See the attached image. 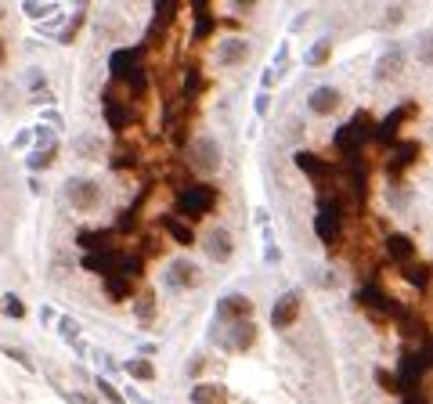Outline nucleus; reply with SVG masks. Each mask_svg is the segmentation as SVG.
Segmentation results:
<instances>
[{
	"label": "nucleus",
	"instance_id": "15",
	"mask_svg": "<svg viewBox=\"0 0 433 404\" xmlns=\"http://www.w3.org/2000/svg\"><path fill=\"white\" fill-rule=\"evenodd\" d=\"M253 343H257V329H253L250 322H238V325H235V336H231V347H235V350H250Z\"/></svg>",
	"mask_w": 433,
	"mask_h": 404
},
{
	"label": "nucleus",
	"instance_id": "7",
	"mask_svg": "<svg viewBox=\"0 0 433 404\" xmlns=\"http://www.w3.org/2000/svg\"><path fill=\"white\" fill-rule=\"evenodd\" d=\"M339 90H332V87H318L311 98H307V109H311L315 116H332L336 109H339Z\"/></svg>",
	"mask_w": 433,
	"mask_h": 404
},
{
	"label": "nucleus",
	"instance_id": "17",
	"mask_svg": "<svg viewBox=\"0 0 433 404\" xmlns=\"http://www.w3.org/2000/svg\"><path fill=\"white\" fill-rule=\"evenodd\" d=\"M405 267V278L415 286V289H426L429 286V264H415V260H408V264H401Z\"/></svg>",
	"mask_w": 433,
	"mask_h": 404
},
{
	"label": "nucleus",
	"instance_id": "29",
	"mask_svg": "<svg viewBox=\"0 0 433 404\" xmlns=\"http://www.w3.org/2000/svg\"><path fill=\"white\" fill-rule=\"evenodd\" d=\"M4 61H8V54H4V44H0V66H4Z\"/></svg>",
	"mask_w": 433,
	"mask_h": 404
},
{
	"label": "nucleus",
	"instance_id": "18",
	"mask_svg": "<svg viewBox=\"0 0 433 404\" xmlns=\"http://www.w3.org/2000/svg\"><path fill=\"white\" fill-rule=\"evenodd\" d=\"M105 289H109V296H112V300H127V296L134 293V282H130V278H123V274H109Z\"/></svg>",
	"mask_w": 433,
	"mask_h": 404
},
{
	"label": "nucleus",
	"instance_id": "5",
	"mask_svg": "<svg viewBox=\"0 0 433 404\" xmlns=\"http://www.w3.org/2000/svg\"><path fill=\"white\" fill-rule=\"evenodd\" d=\"M296 318H300V296L296 293H286L282 300L274 303V310H271V325L274 329H293Z\"/></svg>",
	"mask_w": 433,
	"mask_h": 404
},
{
	"label": "nucleus",
	"instance_id": "26",
	"mask_svg": "<svg viewBox=\"0 0 433 404\" xmlns=\"http://www.w3.org/2000/svg\"><path fill=\"white\" fill-rule=\"evenodd\" d=\"M47 163H54V148H47L44 155H37V159H33V166H37V170H44Z\"/></svg>",
	"mask_w": 433,
	"mask_h": 404
},
{
	"label": "nucleus",
	"instance_id": "16",
	"mask_svg": "<svg viewBox=\"0 0 433 404\" xmlns=\"http://www.w3.org/2000/svg\"><path fill=\"white\" fill-rule=\"evenodd\" d=\"M163 228H166V231L173 235V242H181V245H192V242H195V231L184 224V221H177V216H166Z\"/></svg>",
	"mask_w": 433,
	"mask_h": 404
},
{
	"label": "nucleus",
	"instance_id": "27",
	"mask_svg": "<svg viewBox=\"0 0 433 404\" xmlns=\"http://www.w3.org/2000/svg\"><path fill=\"white\" fill-rule=\"evenodd\" d=\"M69 400H73V404H94L90 397H83V393H69Z\"/></svg>",
	"mask_w": 433,
	"mask_h": 404
},
{
	"label": "nucleus",
	"instance_id": "4",
	"mask_svg": "<svg viewBox=\"0 0 433 404\" xmlns=\"http://www.w3.org/2000/svg\"><path fill=\"white\" fill-rule=\"evenodd\" d=\"M188 163L195 170H216L221 166V148H216V141L213 137H195L188 145Z\"/></svg>",
	"mask_w": 433,
	"mask_h": 404
},
{
	"label": "nucleus",
	"instance_id": "22",
	"mask_svg": "<svg viewBox=\"0 0 433 404\" xmlns=\"http://www.w3.org/2000/svg\"><path fill=\"white\" fill-rule=\"evenodd\" d=\"M329 51H332V44H329V40H318L307 61H311V66H325V61H329Z\"/></svg>",
	"mask_w": 433,
	"mask_h": 404
},
{
	"label": "nucleus",
	"instance_id": "8",
	"mask_svg": "<svg viewBox=\"0 0 433 404\" xmlns=\"http://www.w3.org/2000/svg\"><path fill=\"white\" fill-rule=\"evenodd\" d=\"M170 282H173L177 289H195V286L202 282V271H199L192 260H177V264L170 267Z\"/></svg>",
	"mask_w": 433,
	"mask_h": 404
},
{
	"label": "nucleus",
	"instance_id": "13",
	"mask_svg": "<svg viewBox=\"0 0 433 404\" xmlns=\"http://www.w3.org/2000/svg\"><path fill=\"white\" fill-rule=\"evenodd\" d=\"M386 250H390V260H397V264L415 260V242L408 235H390L386 238Z\"/></svg>",
	"mask_w": 433,
	"mask_h": 404
},
{
	"label": "nucleus",
	"instance_id": "3",
	"mask_svg": "<svg viewBox=\"0 0 433 404\" xmlns=\"http://www.w3.org/2000/svg\"><path fill=\"white\" fill-rule=\"evenodd\" d=\"M69 202H73V209H80V213H94L98 206H102V188L94 180H69Z\"/></svg>",
	"mask_w": 433,
	"mask_h": 404
},
{
	"label": "nucleus",
	"instance_id": "28",
	"mask_svg": "<svg viewBox=\"0 0 433 404\" xmlns=\"http://www.w3.org/2000/svg\"><path fill=\"white\" fill-rule=\"evenodd\" d=\"M253 4H257V0H235V8H238V11H250Z\"/></svg>",
	"mask_w": 433,
	"mask_h": 404
},
{
	"label": "nucleus",
	"instance_id": "1",
	"mask_svg": "<svg viewBox=\"0 0 433 404\" xmlns=\"http://www.w3.org/2000/svg\"><path fill=\"white\" fill-rule=\"evenodd\" d=\"M216 206V192L206 188V184H195V188H184L177 195V209L188 216V221H202V216Z\"/></svg>",
	"mask_w": 433,
	"mask_h": 404
},
{
	"label": "nucleus",
	"instance_id": "19",
	"mask_svg": "<svg viewBox=\"0 0 433 404\" xmlns=\"http://www.w3.org/2000/svg\"><path fill=\"white\" fill-rule=\"evenodd\" d=\"M412 159H419V145H401V148H397V155H394V177H397V173H405Z\"/></svg>",
	"mask_w": 433,
	"mask_h": 404
},
{
	"label": "nucleus",
	"instance_id": "14",
	"mask_svg": "<svg viewBox=\"0 0 433 404\" xmlns=\"http://www.w3.org/2000/svg\"><path fill=\"white\" fill-rule=\"evenodd\" d=\"M192 404H228V390L216 383H199L192 390Z\"/></svg>",
	"mask_w": 433,
	"mask_h": 404
},
{
	"label": "nucleus",
	"instance_id": "24",
	"mask_svg": "<svg viewBox=\"0 0 433 404\" xmlns=\"http://www.w3.org/2000/svg\"><path fill=\"white\" fill-rule=\"evenodd\" d=\"M4 310H8V314H11V318H22V314H25V307H22V300H15V296H11V300L4 303Z\"/></svg>",
	"mask_w": 433,
	"mask_h": 404
},
{
	"label": "nucleus",
	"instance_id": "20",
	"mask_svg": "<svg viewBox=\"0 0 433 404\" xmlns=\"http://www.w3.org/2000/svg\"><path fill=\"white\" fill-rule=\"evenodd\" d=\"M127 372H130L134 379H141V383H152V379H156V368H152V361H130Z\"/></svg>",
	"mask_w": 433,
	"mask_h": 404
},
{
	"label": "nucleus",
	"instance_id": "6",
	"mask_svg": "<svg viewBox=\"0 0 433 404\" xmlns=\"http://www.w3.org/2000/svg\"><path fill=\"white\" fill-rule=\"evenodd\" d=\"M216 314H221L224 322H250V314H253V300L250 296H224L221 300V307H216Z\"/></svg>",
	"mask_w": 433,
	"mask_h": 404
},
{
	"label": "nucleus",
	"instance_id": "30",
	"mask_svg": "<svg viewBox=\"0 0 433 404\" xmlns=\"http://www.w3.org/2000/svg\"><path fill=\"white\" fill-rule=\"evenodd\" d=\"M405 404H419V400H415V397H405Z\"/></svg>",
	"mask_w": 433,
	"mask_h": 404
},
{
	"label": "nucleus",
	"instance_id": "2",
	"mask_svg": "<svg viewBox=\"0 0 433 404\" xmlns=\"http://www.w3.org/2000/svg\"><path fill=\"white\" fill-rule=\"evenodd\" d=\"M315 231L325 245H339V238H343V213H339V206H322L318 221H315Z\"/></svg>",
	"mask_w": 433,
	"mask_h": 404
},
{
	"label": "nucleus",
	"instance_id": "25",
	"mask_svg": "<svg viewBox=\"0 0 433 404\" xmlns=\"http://www.w3.org/2000/svg\"><path fill=\"white\" fill-rule=\"evenodd\" d=\"M98 386H102V393L109 397V404H127V400H123V397H119V393H116V390H112L109 383H98Z\"/></svg>",
	"mask_w": 433,
	"mask_h": 404
},
{
	"label": "nucleus",
	"instance_id": "11",
	"mask_svg": "<svg viewBox=\"0 0 433 404\" xmlns=\"http://www.w3.org/2000/svg\"><path fill=\"white\" fill-rule=\"evenodd\" d=\"M422 365H426V350H422V357H419V354H408V357H405V368H401V379H397L401 393H408V390L415 386V379L422 376Z\"/></svg>",
	"mask_w": 433,
	"mask_h": 404
},
{
	"label": "nucleus",
	"instance_id": "9",
	"mask_svg": "<svg viewBox=\"0 0 433 404\" xmlns=\"http://www.w3.org/2000/svg\"><path fill=\"white\" fill-rule=\"evenodd\" d=\"M296 166H300L303 173H311L318 184H325V180L336 173V170H332L325 159H318V155H311V152H300V155H296Z\"/></svg>",
	"mask_w": 433,
	"mask_h": 404
},
{
	"label": "nucleus",
	"instance_id": "21",
	"mask_svg": "<svg viewBox=\"0 0 433 404\" xmlns=\"http://www.w3.org/2000/svg\"><path fill=\"white\" fill-rule=\"evenodd\" d=\"M397 69H401V54L394 51V54H386V58L379 61V80H390V76H397Z\"/></svg>",
	"mask_w": 433,
	"mask_h": 404
},
{
	"label": "nucleus",
	"instance_id": "23",
	"mask_svg": "<svg viewBox=\"0 0 433 404\" xmlns=\"http://www.w3.org/2000/svg\"><path fill=\"white\" fill-rule=\"evenodd\" d=\"M376 383L383 386V390H390V393H401V386H397V376H390V372H376Z\"/></svg>",
	"mask_w": 433,
	"mask_h": 404
},
{
	"label": "nucleus",
	"instance_id": "10",
	"mask_svg": "<svg viewBox=\"0 0 433 404\" xmlns=\"http://www.w3.org/2000/svg\"><path fill=\"white\" fill-rule=\"evenodd\" d=\"M206 250H209V257L213 260H231V235L224 231V228H213L209 235H206Z\"/></svg>",
	"mask_w": 433,
	"mask_h": 404
},
{
	"label": "nucleus",
	"instance_id": "12",
	"mask_svg": "<svg viewBox=\"0 0 433 404\" xmlns=\"http://www.w3.org/2000/svg\"><path fill=\"white\" fill-rule=\"evenodd\" d=\"M245 54H250V44L245 40H224L216 47V61H221V66H238V61H245Z\"/></svg>",
	"mask_w": 433,
	"mask_h": 404
}]
</instances>
